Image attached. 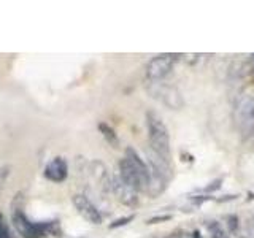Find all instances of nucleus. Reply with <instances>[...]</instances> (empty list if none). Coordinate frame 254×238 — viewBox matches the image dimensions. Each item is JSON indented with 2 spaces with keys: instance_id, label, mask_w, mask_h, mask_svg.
<instances>
[{
  "instance_id": "1",
  "label": "nucleus",
  "mask_w": 254,
  "mask_h": 238,
  "mask_svg": "<svg viewBox=\"0 0 254 238\" xmlns=\"http://www.w3.org/2000/svg\"><path fill=\"white\" fill-rule=\"evenodd\" d=\"M119 178H121L127 186L132 187L137 192L141 190H149L151 186V172L148 164L138 156L133 148L126 149V156L119 161Z\"/></svg>"
},
{
  "instance_id": "2",
  "label": "nucleus",
  "mask_w": 254,
  "mask_h": 238,
  "mask_svg": "<svg viewBox=\"0 0 254 238\" xmlns=\"http://www.w3.org/2000/svg\"><path fill=\"white\" fill-rule=\"evenodd\" d=\"M146 127L151 151L161 157L164 162L172 164V149H170V133L162 118L154 111H146Z\"/></svg>"
},
{
  "instance_id": "3",
  "label": "nucleus",
  "mask_w": 254,
  "mask_h": 238,
  "mask_svg": "<svg viewBox=\"0 0 254 238\" xmlns=\"http://www.w3.org/2000/svg\"><path fill=\"white\" fill-rule=\"evenodd\" d=\"M13 224L16 230L24 238H46V237H59L61 235V226L58 221H43V222H34L30 221L24 211L16 206L13 208Z\"/></svg>"
},
{
  "instance_id": "4",
  "label": "nucleus",
  "mask_w": 254,
  "mask_h": 238,
  "mask_svg": "<svg viewBox=\"0 0 254 238\" xmlns=\"http://www.w3.org/2000/svg\"><path fill=\"white\" fill-rule=\"evenodd\" d=\"M180 56L178 54H159L156 58H153L146 65V79L151 83L162 81V79L173 70L175 63H177Z\"/></svg>"
},
{
  "instance_id": "5",
  "label": "nucleus",
  "mask_w": 254,
  "mask_h": 238,
  "mask_svg": "<svg viewBox=\"0 0 254 238\" xmlns=\"http://www.w3.org/2000/svg\"><path fill=\"white\" fill-rule=\"evenodd\" d=\"M237 113L242 138L254 143V97H245L238 102Z\"/></svg>"
},
{
  "instance_id": "6",
  "label": "nucleus",
  "mask_w": 254,
  "mask_h": 238,
  "mask_svg": "<svg viewBox=\"0 0 254 238\" xmlns=\"http://www.w3.org/2000/svg\"><path fill=\"white\" fill-rule=\"evenodd\" d=\"M71 202H73V206L76 208V211L81 214V216L87 222H91V224H95V226L102 224L100 211L97 210V206H95L86 195L76 194V195H73V198H71Z\"/></svg>"
},
{
  "instance_id": "7",
  "label": "nucleus",
  "mask_w": 254,
  "mask_h": 238,
  "mask_svg": "<svg viewBox=\"0 0 254 238\" xmlns=\"http://www.w3.org/2000/svg\"><path fill=\"white\" fill-rule=\"evenodd\" d=\"M45 178L53 182H64L68 177V164L64 157L58 156L51 159L45 167Z\"/></svg>"
},
{
  "instance_id": "8",
  "label": "nucleus",
  "mask_w": 254,
  "mask_h": 238,
  "mask_svg": "<svg viewBox=\"0 0 254 238\" xmlns=\"http://www.w3.org/2000/svg\"><path fill=\"white\" fill-rule=\"evenodd\" d=\"M111 187H113V190H115V194H116L119 202H123L127 206H135V205H137V202H138L137 190H133L132 187L127 186L119 177H116L113 181H111Z\"/></svg>"
},
{
  "instance_id": "9",
  "label": "nucleus",
  "mask_w": 254,
  "mask_h": 238,
  "mask_svg": "<svg viewBox=\"0 0 254 238\" xmlns=\"http://www.w3.org/2000/svg\"><path fill=\"white\" fill-rule=\"evenodd\" d=\"M99 130L103 135V138H105L111 146H113V148H118L119 146V138H118V135H116L113 127H110L105 122H100L99 124Z\"/></svg>"
},
{
  "instance_id": "10",
  "label": "nucleus",
  "mask_w": 254,
  "mask_h": 238,
  "mask_svg": "<svg viewBox=\"0 0 254 238\" xmlns=\"http://www.w3.org/2000/svg\"><path fill=\"white\" fill-rule=\"evenodd\" d=\"M206 229H208L210 238H230L218 221H206Z\"/></svg>"
},
{
  "instance_id": "11",
  "label": "nucleus",
  "mask_w": 254,
  "mask_h": 238,
  "mask_svg": "<svg viewBox=\"0 0 254 238\" xmlns=\"http://www.w3.org/2000/svg\"><path fill=\"white\" fill-rule=\"evenodd\" d=\"M226 221H227V227L230 230V234L237 235L238 234V218L235 216V214H230V216L226 218Z\"/></svg>"
},
{
  "instance_id": "12",
  "label": "nucleus",
  "mask_w": 254,
  "mask_h": 238,
  "mask_svg": "<svg viewBox=\"0 0 254 238\" xmlns=\"http://www.w3.org/2000/svg\"><path fill=\"white\" fill-rule=\"evenodd\" d=\"M0 238H11L10 229H8V226H6L5 218H3V214H2V213H0Z\"/></svg>"
},
{
  "instance_id": "13",
  "label": "nucleus",
  "mask_w": 254,
  "mask_h": 238,
  "mask_svg": "<svg viewBox=\"0 0 254 238\" xmlns=\"http://www.w3.org/2000/svg\"><path fill=\"white\" fill-rule=\"evenodd\" d=\"M133 219V216H126V218H119V219H116V221H113L110 224V229H116V227H123V226H126V224H129V222Z\"/></svg>"
},
{
  "instance_id": "14",
  "label": "nucleus",
  "mask_w": 254,
  "mask_h": 238,
  "mask_svg": "<svg viewBox=\"0 0 254 238\" xmlns=\"http://www.w3.org/2000/svg\"><path fill=\"white\" fill-rule=\"evenodd\" d=\"M8 175H10V167H3V169H0V190H2Z\"/></svg>"
},
{
  "instance_id": "15",
  "label": "nucleus",
  "mask_w": 254,
  "mask_h": 238,
  "mask_svg": "<svg viewBox=\"0 0 254 238\" xmlns=\"http://www.w3.org/2000/svg\"><path fill=\"white\" fill-rule=\"evenodd\" d=\"M221 182H222V178H218L216 181L210 182V186H206L205 190H206V192H213V190H216V189L221 187Z\"/></svg>"
},
{
  "instance_id": "16",
  "label": "nucleus",
  "mask_w": 254,
  "mask_h": 238,
  "mask_svg": "<svg viewBox=\"0 0 254 238\" xmlns=\"http://www.w3.org/2000/svg\"><path fill=\"white\" fill-rule=\"evenodd\" d=\"M169 219H172L170 214H165V216H156V218H151L148 221V224H156V222H162V221H169Z\"/></svg>"
},
{
  "instance_id": "17",
  "label": "nucleus",
  "mask_w": 254,
  "mask_h": 238,
  "mask_svg": "<svg viewBox=\"0 0 254 238\" xmlns=\"http://www.w3.org/2000/svg\"><path fill=\"white\" fill-rule=\"evenodd\" d=\"M190 238H203V237L200 235V232H198V230H194V232H192V237H190Z\"/></svg>"
},
{
  "instance_id": "18",
  "label": "nucleus",
  "mask_w": 254,
  "mask_h": 238,
  "mask_svg": "<svg viewBox=\"0 0 254 238\" xmlns=\"http://www.w3.org/2000/svg\"><path fill=\"white\" fill-rule=\"evenodd\" d=\"M180 235H175V238H189V237H186L188 234H183V232H178Z\"/></svg>"
}]
</instances>
